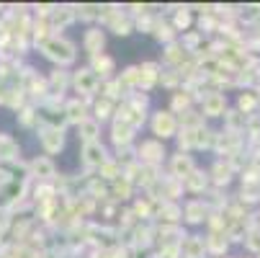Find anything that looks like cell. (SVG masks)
Wrapping results in <instances>:
<instances>
[{
    "label": "cell",
    "mask_w": 260,
    "mask_h": 258,
    "mask_svg": "<svg viewBox=\"0 0 260 258\" xmlns=\"http://www.w3.org/2000/svg\"><path fill=\"white\" fill-rule=\"evenodd\" d=\"M39 49H42V54H44L47 60L57 62L59 67H64V65H70V62H75V57H78L75 44H72L70 39H64V36H59V34H52L47 42L39 44Z\"/></svg>",
    "instance_id": "obj_1"
},
{
    "label": "cell",
    "mask_w": 260,
    "mask_h": 258,
    "mask_svg": "<svg viewBox=\"0 0 260 258\" xmlns=\"http://www.w3.org/2000/svg\"><path fill=\"white\" fill-rule=\"evenodd\" d=\"M70 85L75 88L83 98L98 96V91H101V80L93 75L90 67H80L78 72H72V75H70Z\"/></svg>",
    "instance_id": "obj_2"
},
{
    "label": "cell",
    "mask_w": 260,
    "mask_h": 258,
    "mask_svg": "<svg viewBox=\"0 0 260 258\" xmlns=\"http://www.w3.org/2000/svg\"><path fill=\"white\" fill-rule=\"evenodd\" d=\"M150 127H152V134H155L157 142H165V139L178 134V119H175V114L170 111V108L168 111H155Z\"/></svg>",
    "instance_id": "obj_3"
},
{
    "label": "cell",
    "mask_w": 260,
    "mask_h": 258,
    "mask_svg": "<svg viewBox=\"0 0 260 258\" xmlns=\"http://www.w3.org/2000/svg\"><path fill=\"white\" fill-rule=\"evenodd\" d=\"M137 155H139V165H150V168H157V165L165 163V158H168L165 145L157 142V139H144V142L137 147Z\"/></svg>",
    "instance_id": "obj_4"
},
{
    "label": "cell",
    "mask_w": 260,
    "mask_h": 258,
    "mask_svg": "<svg viewBox=\"0 0 260 258\" xmlns=\"http://www.w3.org/2000/svg\"><path fill=\"white\" fill-rule=\"evenodd\" d=\"M227 114V96L221 91H211L201 96V117L216 119V117H224Z\"/></svg>",
    "instance_id": "obj_5"
},
{
    "label": "cell",
    "mask_w": 260,
    "mask_h": 258,
    "mask_svg": "<svg viewBox=\"0 0 260 258\" xmlns=\"http://www.w3.org/2000/svg\"><path fill=\"white\" fill-rule=\"evenodd\" d=\"M39 142H42V150H44L47 158L49 155H57V153L64 150V129H59V127H44L39 132Z\"/></svg>",
    "instance_id": "obj_6"
},
{
    "label": "cell",
    "mask_w": 260,
    "mask_h": 258,
    "mask_svg": "<svg viewBox=\"0 0 260 258\" xmlns=\"http://www.w3.org/2000/svg\"><path fill=\"white\" fill-rule=\"evenodd\" d=\"M90 70H93V75H95L101 83H106V80L114 78V72H116V62H114V57H111V54L101 52V54L90 57Z\"/></svg>",
    "instance_id": "obj_7"
},
{
    "label": "cell",
    "mask_w": 260,
    "mask_h": 258,
    "mask_svg": "<svg viewBox=\"0 0 260 258\" xmlns=\"http://www.w3.org/2000/svg\"><path fill=\"white\" fill-rule=\"evenodd\" d=\"M83 163H85V168H101L111 155H108V150H106V147L101 145V139L98 142H88V145H83Z\"/></svg>",
    "instance_id": "obj_8"
},
{
    "label": "cell",
    "mask_w": 260,
    "mask_h": 258,
    "mask_svg": "<svg viewBox=\"0 0 260 258\" xmlns=\"http://www.w3.org/2000/svg\"><path fill=\"white\" fill-rule=\"evenodd\" d=\"M88 103H90V98H85V101H80V98H72V101H67L64 103V122H70V124H80V122H85L90 114H88Z\"/></svg>",
    "instance_id": "obj_9"
},
{
    "label": "cell",
    "mask_w": 260,
    "mask_h": 258,
    "mask_svg": "<svg viewBox=\"0 0 260 258\" xmlns=\"http://www.w3.org/2000/svg\"><path fill=\"white\" fill-rule=\"evenodd\" d=\"M170 168H173V178L183 183L185 178L196 170V163H193V158L188 153H175L173 160H170Z\"/></svg>",
    "instance_id": "obj_10"
},
{
    "label": "cell",
    "mask_w": 260,
    "mask_h": 258,
    "mask_svg": "<svg viewBox=\"0 0 260 258\" xmlns=\"http://www.w3.org/2000/svg\"><path fill=\"white\" fill-rule=\"evenodd\" d=\"M103 47H106V34H103V28L93 26V28H88V31L83 34V49L88 52V57L101 54Z\"/></svg>",
    "instance_id": "obj_11"
},
{
    "label": "cell",
    "mask_w": 260,
    "mask_h": 258,
    "mask_svg": "<svg viewBox=\"0 0 260 258\" xmlns=\"http://www.w3.org/2000/svg\"><path fill=\"white\" fill-rule=\"evenodd\" d=\"M139 70V91H152V85L160 80V65L157 62H142L137 65Z\"/></svg>",
    "instance_id": "obj_12"
},
{
    "label": "cell",
    "mask_w": 260,
    "mask_h": 258,
    "mask_svg": "<svg viewBox=\"0 0 260 258\" xmlns=\"http://www.w3.org/2000/svg\"><path fill=\"white\" fill-rule=\"evenodd\" d=\"M31 176H34V178H39V181L54 178V176H57V168H54L52 158H47V155H36V158L31 160Z\"/></svg>",
    "instance_id": "obj_13"
},
{
    "label": "cell",
    "mask_w": 260,
    "mask_h": 258,
    "mask_svg": "<svg viewBox=\"0 0 260 258\" xmlns=\"http://www.w3.org/2000/svg\"><path fill=\"white\" fill-rule=\"evenodd\" d=\"M78 137H80L83 145H88V142H98V139H101V122H95L93 117H88L85 122L78 124Z\"/></svg>",
    "instance_id": "obj_14"
},
{
    "label": "cell",
    "mask_w": 260,
    "mask_h": 258,
    "mask_svg": "<svg viewBox=\"0 0 260 258\" xmlns=\"http://www.w3.org/2000/svg\"><path fill=\"white\" fill-rule=\"evenodd\" d=\"M111 139H114V145H116V147H129V145H132V139H134V129H132V127H126V124L114 122V124H111Z\"/></svg>",
    "instance_id": "obj_15"
},
{
    "label": "cell",
    "mask_w": 260,
    "mask_h": 258,
    "mask_svg": "<svg viewBox=\"0 0 260 258\" xmlns=\"http://www.w3.org/2000/svg\"><path fill=\"white\" fill-rule=\"evenodd\" d=\"M209 176H211V181L216 183V186H227V183L232 181V176H235V168H232L230 163H224V160H219V163L209 170Z\"/></svg>",
    "instance_id": "obj_16"
},
{
    "label": "cell",
    "mask_w": 260,
    "mask_h": 258,
    "mask_svg": "<svg viewBox=\"0 0 260 258\" xmlns=\"http://www.w3.org/2000/svg\"><path fill=\"white\" fill-rule=\"evenodd\" d=\"M180 250L185 253V258H204V253H206L204 238H196V235L183 238V240H180Z\"/></svg>",
    "instance_id": "obj_17"
},
{
    "label": "cell",
    "mask_w": 260,
    "mask_h": 258,
    "mask_svg": "<svg viewBox=\"0 0 260 258\" xmlns=\"http://www.w3.org/2000/svg\"><path fill=\"white\" fill-rule=\"evenodd\" d=\"M206 212H209V209H206V204H204V202H188V204L183 207V212H180V214H183L185 219H188L191 225H199V222H204V219H206Z\"/></svg>",
    "instance_id": "obj_18"
},
{
    "label": "cell",
    "mask_w": 260,
    "mask_h": 258,
    "mask_svg": "<svg viewBox=\"0 0 260 258\" xmlns=\"http://www.w3.org/2000/svg\"><path fill=\"white\" fill-rule=\"evenodd\" d=\"M47 83H49V93H59L62 96L64 88H70V72L57 67V70H52V75L47 78Z\"/></svg>",
    "instance_id": "obj_19"
},
{
    "label": "cell",
    "mask_w": 260,
    "mask_h": 258,
    "mask_svg": "<svg viewBox=\"0 0 260 258\" xmlns=\"http://www.w3.org/2000/svg\"><path fill=\"white\" fill-rule=\"evenodd\" d=\"M114 111H116V103H114V101H108V98H103V96H98V98H95V103H93L90 117H93L95 122H106Z\"/></svg>",
    "instance_id": "obj_20"
},
{
    "label": "cell",
    "mask_w": 260,
    "mask_h": 258,
    "mask_svg": "<svg viewBox=\"0 0 260 258\" xmlns=\"http://www.w3.org/2000/svg\"><path fill=\"white\" fill-rule=\"evenodd\" d=\"M183 183H185V189H188L191 194H201V191L209 186V173H204V170L196 168V170H193L188 178H185Z\"/></svg>",
    "instance_id": "obj_21"
},
{
    "label": "cell",
    "mask_w": 260,
    "mask_h": 258,
    "mask_svg": "<svg viewBox=\"0 0 260 258\" xmlns=\"http://www.w3.org/2000/svg\"><path fill=\"white\" fill-rule=\"evenodd\" d=\"M18 153H21L18 142L8 134H0V160H18Z\"/></svg>",
    "instance_id": "obj_22"
},
{
    "label": "cell",
    "mask_w": 260,
    "mask_h": 258,
    "mask_svg": "<svg viewBox=\"0 0 260 258\" xmlns=\"http://www.w3.org/2000/svg\"><path fill=\"white\" fill-rule=\"evenodd\" d=\"M257 103H260V96L255 91H242L240 98H237V111L247 117V114H252L255 108H257Z\"/></svg>",
    "instance_id": "obj_23"
},
{
    "label": "cell",
    "mask_w": 260,
    "mask_h": 258,
    "mask_svg": "<svg viewBox=\"0 0 260 258\" xmlns=\"http://www.w3.org/2000/svg\"><path fill=\"white\" fill-rule=\"evenodd\" d=\"M193 103V96L191 91H175L173 93V103H170V111L173 114H183V111H188Z\"/></svg>",
    "instance_id": "obj_24"
},
{
    "label": "cell",
    "mask_w": 260,
    "mask_h": 258,
    "mask_svg": "<svg viewBox=\"0 0 260 258\" xmlns=\"http://www.w3.org/2000/svg\"><path fill=\"white\" fill-rule=\"evenodd\" d=\"M204 248L209 253H224L227 250V235L224 233H211L206 240H204Z\"/></svg>",
    "instance_id": "obj_25"
},
{
    "label": "cell",
    "mask_w": 260,
    "mask_h": 258,
    "mask_svg": "<svg viewBox=\"0 0 260 258\" xmlns=\"http://www.w3.org/2000/svg\"><path fill=\"white\" fill-rule=\"evenodd\" d=\"M98 170H101V176H103L106 181H111V183H114L116 178H121V165H119L114 158H108V160H106V163H103Z\"/></svg>",
    "instance_id": "obj_26"
},
{
    "label": "cell",
    "mask_w": 260,
    "mask_h": 258,
    "mask_svg": "<svg viewBox=\"0 0 260 258\" xmlns=\"http://www.w3.org/2000/svg\"><path fill=\"white\" fill-rule=\"evenodd\" d=\"M129 196H132V183H129L124 176L116 178V181H114V199L121 202V199H129Z\"/></svg>",
    "instance_id": "obj_27"
},
{
    "label": "cell",
    "mask_w": 260,
    "mask_h": 258,
    "mask_svg": "<svg viewBox=\"0 0 260 258\" xmlns=\"http://www.w3.org/2000/svg\"><path fill=\"white\" fill-rule=\"evenodd\" d=\"M191 26V13H188V8H180L178 13H175V31H183V28H188Z\"/></svg>",
    "instance_id": "obj_28"
},
{
    "label": "cell",
    "mask_w": 260,
    "mask_h": 258,
    "mask_svg": "<svg viewBox=\"0 0 260 258\" xmlns=\"http://www.w3.org/2000/svg\"><path fill=\"white\" fill-rule=\"evenodd\" d=\"M98 13H101V6H83V8L78 11V16H80V18H85V21L95 18Z\"/></svg>",
    "instance_id": "obj_29"
},
{
    "label": "cell",
    "mask_w": 260,
    "mask_h": 258,
    "mask_svg": "<svg viewBox=\"0 0 260 258\" xmlns=\"http://www.w3.org/2000/svg\"><path fill=\"white\" fill-rule=\"evenodd\" d=\"M34 122H39V119H36V114H34V108H31V106L21 108V124L28 127V124H34Z\"/></svg>",
    "instance_id": "obj_30"
}]
</instances>
